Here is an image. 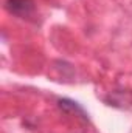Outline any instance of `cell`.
<instances>
[{"instance_id":"7a4b0ae2","label":"cell","mask_w":132,"mask_h":133,"mask_svg":"<svg viewBox=\"0 0 132 133\" xmlns=\"http://www.w3.org/2000/svg\"><path fill=\"white\" fill-rule=\"evenodd\" d=\"M58 107H59V110L61 111H64L67 115H70V116H76V118H79V119H82L84 122H87L89 121V115H87V111L78 104V102H75V101L71 99H59L58 101Z\"/></svg>"},{"instance_id":"6da1fadb","label":"cell","mask_w":132,"mask_h":133,"mask_svg":"<svg viewBox=\"0 0 132 133\" xmlns=\"http://www.w3.org/2000/svg\"><path fill=\"white\" fill-rule=\"evenodd\" d=\"M5 9L20 19L31 17L36 11L34 0H5Z\"/></svg>"}]
</instances>
